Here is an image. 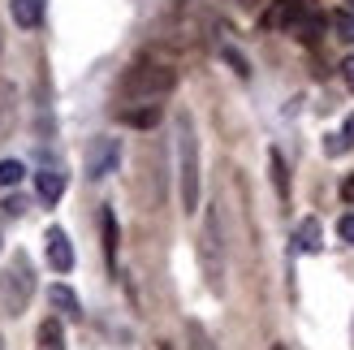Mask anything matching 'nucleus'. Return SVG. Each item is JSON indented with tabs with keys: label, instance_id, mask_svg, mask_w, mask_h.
Wrapping results in <instances>:
<instances>
[{
	"label": "nucleus",
	"instance_id": "obj_5",
	"mask_svg": "<svg viewBox=\"0 0 354 350\" xmlns=\"http://www.w3.org/2000/svg\"><path fill=\"white\" fill-rule=\"evenodd\" d=\"M117 160H121L117 138H91V147H86V178H109V173H117Z\"/></svg>",
	"mask_w": 354,
	"mask_h": 350
},
{
	"label": "nucleus",
	"instance_id": "obj_17",
	"mask_svg": "<svg viewBox=\"0 0 354 350\" xmlns=\"http://www.w3.org/2000/svg\"><path fill=\"white\" fill-rule=\"evenodd\" d=\"M104 251H109V264L117 259V221L113 212H104Z\"/></svg>",
	"mask_w": 354,
	"mask_h": 350
},
{
	"label": "nucleus",
	"instance_id": "obj_24",
	"mask_svg": "<svg viewBox=\"0 0 354 350\" xmlns=\"http://www.w3.org/2000/svg\"><path fill=\"white\" fill-rule=\"evenodd\" d=\"M342 78H346V86L354 91V57H346V61H342Z\"/></svg>",
	"mask_w": 354,
	"mask_h": 350
},
{
	"label": "nucleus",
	"instance_id": "obj_21",
	"mask_svg": "<svg viewBox=\"0 0 354 350\" xmlns=\"http://www.w3.org/2000/svg\"><path fill=\"white\" fill-rule=\"evenodd\" d=\"M221 52H225V61H229V65H234V69H238V74H242V78H246V74H251V65H246V57H242V52H234V48H221Z\"/></svg>",
	"mask_w": 354,
	"mask_h": 350
},
{
	"label": "nucleus",
	"instance_id": "obj_10",
	"mask_svg": "<svg viewBox=\"0 0 354 350\" xmlns=\"http://www.w3.org/2000/svg\"><path fill=\"white\" fill-rule=\"evenodd\" d=\"M121 121L126 126H138V130H151L156 121H160V104H138V109H121Z\"/></svg>",
	"mask_w": 354,
	"mask_h": 350
},
{
	"label": "nucleus",
	"instance_id": "obj_13",
	"mask_svg": "<svg viewBox=\"0 0 354 350\" xmlns=\"http://www.w3.org/2000/svg\"><path fill=\"white\" fill-rule=\"evenodd\" d=\"M39 350H65V329L57 316L39 324Z\"/></svg>",
	"mask_w": 354,
	"mask_h": 350
},
{
	"label": "nucleus",
	"instance_id": "obj_26",
	"mask_svg": "<svg viewBox=\"0 0 354 350\" xmlns=\"http://www.w3.org/2000/svg\"><path fill=\"white\" fill-rule=\"evenodd\" d=\"M342 134H346V138H350V143H354V117L346 121V130H342Z\"/></svg>",
	"mask_w": 354,
	"mask_h": 350
},
{
	"label": "nucleus",
	"instance_id": "obj_18",
	"mask_svg": "<svg viewBox=\"0 0 354 350\" xmlns=\"http://www.w3.org/2000/svg\"><path fill=\"white\" fill-rule=\"evenodd\" d=\"M320 30H324V17H311V13H307V17H303V22H298V26H294V35H303V39H307V44H315V35H320Z\"/></svg>",
	"mask_w": 354,
	"mask_h": 350
},
{
	"label": "nucleus",
	"instance_id": "obj_12",
	"mask_svg": "<svg viewBox=\"0 0 354 350\" xmlns=\"http://www.w3.org/2000/svg\"><path fill=\"white\" fill-rule=\"evenodd\" d=\"M294 242H298V251H307V255H315V251H320V221H315V217H307L303 225H298V234H294Z\"/></svg>",
	"mask_w": 354,
	"mask_h": 350
},
{
	"label": "nucleus",
	"instance_id": "obj_15",
	"mask_svg": "<svg viewBox=\"0 0 354 350\" xmlns=\"http://www.w3.org/2000/svg\"><path fill=\"white\" fill-rule=\"evenodd\" d=\"M333 30H337V39L354 44V9H342V13H333Z\"/></svg>",
	"mask_w": 354,
	"mask_h": 350
},
{
	"label": "nucleus",
	"instance_id": "obj_25",
	"mask_svg": "<svg viewBox=\"0 0 354 350\" xmlns=\"http://www.w3.org/2000/svg\"><path fill=\"white\" fill-rule=\"evenodd\" d=\"M342 199H346V203H354V173H350V178L342 182Z\"/></svg>",
	"mask_w": 354,
	"mask_h": 350
},
{
	"label": "nucleus",
	"instance_id": "obj_2",
	"mask_svg": "<svg viewBox=\"0 0 354 350\" xmlns=\"http://www.w3.org/2000/svg\"><path fill=\"white\" fill-rule=\"evenodd\" d=\"M173 82L177 74L169 65H134L126 82H121V91H126V100H138V104H151V100H160L173 91Z\"/></svg>",
	"mask_w": 354,
	"mask_h": 350
},
{
	"label": "nucleus",
	"instance_id": "obj_7",
	"mask_svg": "<svg viewBox=\"0 0 354 350\" xmlns=\"http://www.w3.org/2000/svg\"><path fill=\"white\" fill-rule=\"evenodd\" d=\"M48 264L57 273H69L74 268V247H69L65 230H48Z\"/></svg>",
	"mask_w": 354,
	"mask_h": 350
},
{
	"label": "nucleus",
	"instance_id": "obj_28",
	"mask_svg": "<svg viewBox=\"0 0 354 350\" xmlns=\"http://www.w3.org/2000/svg\"><path fill=\"white\" fill-rule=\"evenodd\" d=\"M272 350H286V346H272Z\"/></svg>",
	"mask_w": 354,
	"mask_h": 350
},
{
	"label": "nucleus",
	"instance_id": "obj_27",
	"mask_svg": "<svg viewBox=\"0 0 354 350\" xmlns=\"http://www.w3.org/2000/svg\"><path fill=\"white\" fill-rule=\"evenodd\" d=\"M346 9H354V0H346Z\"/></svg>",
	"mask_w": 354,
	"mask_h": 350
},
{
	"label": "nucleus",
	"instance_id": "obj_20",
	"mask_svg": "<svg viewBox=\"0 0 354 350\" xmlns=\"http://www.w3.org/2000/svg\"><path fill=\"white\" fill-rule=\"evenodd\" d=\"M324 151H328V156L350 151V138H346V134H328V138H324Z\"/></svg>",
	"mask_w": 354,
	"mask_h": 350
},
{
	"label": "nucleus",
	"instance_id": "obj_6",
	"mask_svg": "<svg viewBox=\"0 0 354 350\" xmlns=\"http://www.w3.org/2000/svg\"><path fill=\"white\" fill-rule=\"evenodd\" d=\"M307 17V0H277V5L263 13V26L281 30V26H298Z\"/></svg>",
	"mask_w": 354,
	"mask_h": 350
},
{
	"label": "nucleus",
	"instance_id": "obj_22",
	"mask_svg": "<svg viewBox=\"0 0 354 350\" xmlns=\"http://www.w3.org/2000/svg\"><path fill=\"white\" fill-rule=\"evenodd\" d=\"M5 212H9V217H22V212H26V199H22V195L5 199Z\"/></svg>",
	"mask_w": 354,
	"mask_h": 350
},
{
	"label": "nucleus",
	"instance_id": "obj_19",
	"mask_svg": "<svg viewBox=\"0 0 354 350\" xmlns=\"http://www.w3.org/2000/svg\"><path fill=\"white\" fill-rule=\"evenodd\" d=\"M186 333H190V350H216V346H212V338L203 333V324H186Z\"/></svg>",
	"mask_w": 354,
	"mask_h": 350
},
{
	"label": "nucleus",
	"instance_id": "obj_9",
	"mask_svg": "<svg viewBox=\"0 0 354 350\" xmlns=\"http://www.w3.org/2000/svg\"><path fill=\"white\" fill-rule=\"evenodd\" d=\"M48 303L57 307L65 320H78V316H82V307H78V294L69 290V286H52V290H48Z\"/></svg>",
	"mask_w": 354,
	"mask_h": 350
},
{
	"label": "nucleus",
	"instance_id": "obj_4",
	"mask_svg": "<svg viewBox=\"0 0 354 350\" xmlns=\"http://www.w3.org/2000/svg\"><path fill=\"white\" fill-rule=\"evenodd\" d=\"M30 290H35V277H30V264H26V255H13V264L9 273L0 277V303H5V311H22L26 299H30Z\"/></svg>",
	"mask_w": 354,
	"mask_h": 350
},
{
	"label": "nucleus",
	"instance_id": "obj_3",
	"mask_svg": "<svg viewBox=\"0 0 354 350\" xmlns=\"http://www.w3.org/2000/svg\"><path fill=\"white\" fill-rule=\"evenodd\" d=\"M199 259H203V277L212 290L225 286V238H221V212L207 208L203 217V234H199Z\"/></svg>",
	"mask_w": 354,
	"mask_h": 350
},
{
	"label": "nucleus",
	"instance_id": "obj_11",
	"mask_svg": "<svg viewBox=\"0 0 354 350\" xmlns=\"http://www.w3.org/2000/svg\"><path fill=\"white\" fill-rule=\"evenodd\" d=\"M61 195H65V173L61 169H44L39 173V199L44 203H57Z\"/></svg>",
	"mask_w": 354,
	"mask_h": 350
},
{
	"label": "nucleus",
	"instance_id": "obj_16",
	"mask_svg": "<svg viewBox=\"0 0 354 350\" xmlns=\"http://www.w3.org/2000/svg\"><path fill=\"white\" fill-rule=\"evenodd\" d=\"M22 173H26L22 160H0V186H17V182H22Z\"/></svg>",
	"mask_w": 354,
	"mask_h": 350
},
{
	"label": "nucleus",
	"instance_id": "obj_8",
	"mask_svg": "<svg viewBox=\"0 0 354 350\" xmlns=\"http://www.w3.org/2000/svg\"><path fill=\"white\" fill-rule=\"evenodd\" d=\"M9 13H13V22H17V26L35 30V26L44 22V0H13Z\"/></svg>",
	"mask_w": 354,
	"mask_h": 350
},
{
	"label": "nucleus",
	"instance_id": "obj_1",
	"mask_svg": "<svg viewBox=\"0 0 354 350\" xmlns=\"http://www.w3.org/2000/svg\"><path fill=\"white\" fill-rule=\"evenodd\" d=\"M177 182H182V208H199V138L190 130V117H177Z\"/></svg>",
	"mask_w": 354,
	"mask_h": 350
},
{
	"label": "nucleus",
	"instance_id": "obj_23",
	"mask_svg": "<svg viewBox=\"0 0 354 350\" xmlns=\"http://www.w3.org/2000/svg\"><path fill=\"white\" fill-rule=\"evenodd\" d=\"M337 234H342L346 242H354V217H342V221H337Z\"/></svg>",
	"mask_w": 354,
	"mask_h": 350
},
{
	"label": "nucleus",
	"instance_id": "obj_14",
	"mask_svg": "<svg viewBox=\"0 0 354 350\" xmlns=\"http://www.w3.org/2000/svg\"><path fill=\"white\" fill-rule=\"evenodd\" d=\"M268 160H272V186H277V195H281V199H290V173H286V160H281V151H272Z\"/></svg>",
	"mask_w": 354,
	"mask_h": 350
}]
</instances>
